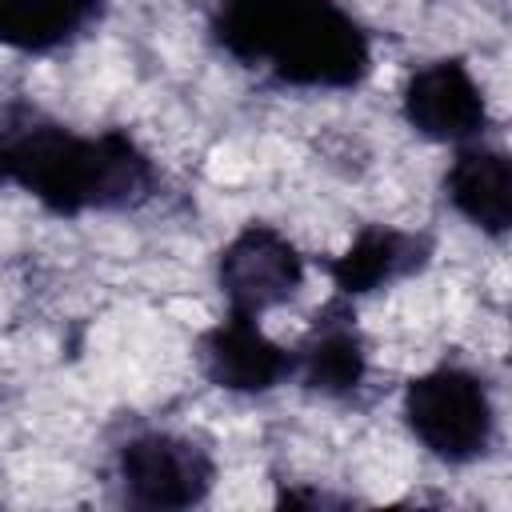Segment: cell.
Masks as SVG:
<instances>
[{
  "label": "cell",
  "mask_w": 512,
  "mask_h": 512,
  "mask_svg": "<svg viewBox=\"0 0 512 512\" xmlns=\"http://www.w3.org/2000/svg\"><path fill=\"white\" fill-rule=\"evenodd\" d=\"M0 160L12 184L60 216L128 208L152 188V164L124 132L80 136L60 124H24L0 140Z\"/></svg>",
  "instance_id": "7a4b0ae2"
},
{
  "label": "cell",
  "mask_w": 512,
  "mask_h": 512,
  "mask_svg": "<svg viewBox=\"0 0 512 512\" xmlns=\"http://www.w3.org/2000/svg\"><path fill=\"white\" fill-rule=\"evenodd\" d=\"M300 368L304 384L320 396H352L364 384L368 372V352L360 332L348 320H324L312 340L292 356V372Z\"/></svg>",
  "instance_id": "8fae6325"
},
{
  "label": "cell",
  "mask_w": 512,
  "mask_h": 512,
  "mask_svg": "<svg viewBox=\"0 0 512 512\" xmlns=\"http://www.w3.org/2000/svg\"><path fill=\"white\" fill-rule=\"evenodd\" d=\"M404 420L444 464L480 460L496 436V408L484 380L456 364H440L404 388Z\"/></svg>",
  "instance_id": "3957f363"
},
{
  "label": "cell",
  "mask_w": 512,
  "mask_h": 512,
  "mask_svg": "<svg viewBox=\"0 0 512 512\" xmlns=\"http://www.w3.org/2000/svg\"><path fill=\"white\" fill-rule=\"evenodd\" d=\"M216 280L228 312L260 316L296 296V288L304 284V256L280 228L248 224L224 244Z\"/></svg>",
  "instance_id": "5b68a950"
},
{
  "label": "cell",
  "mask_w": 512,
  "mask_h": 512,
  "mask_svg": "<svg viewBox=\"0 0 512 512\" xmlns=\"http://www.w3.org/2000/svg\"><path fill=\"white\" fill-rule=\"evenodd\" d=\"M120 484L144 508H192L216 484L212 456L176 432H140L120 448Z\"/></svg>",
  "instance_id": "277c9868"
},
{
  "label": "cell",
  "mask_w": 512,
  "mask_h": 512,
  "mask_svg": "<svg viewBox=\"0 0 512 512\" xmlns=\"http://www.w3.org/2000/svg\"><path fill=\"white\" fill-rule=\"evenodd\" d=\"M424 260H428V236L392 224H368L332 260V284L344 296H364L416 272Z\"/></svg>",
  "instance_id": "ba28073f"
},
{
  "label": "cell",
  "mask_w": 512,
  "mask_h": 512,
  "mask_svg": "<svg viewBox=\"0 0 512 512\" xmlns=\"http://www.w3.org/2000/svg\"><path fill=\"white\" fill-rule=\"evenodd\" d=\"M260 316L228 312L200 340V364L212 384L228 392H268L292 376V352H284L260 324Z\"/></svg>",
  "instance_id": "52a82bcc"
},
{
  "label": "cell",
  "mask_w": 512,
  "mask_h": 512,
  "mask_svg": "<svg viewBox=\"0 0 512 512\" xmlns=\"http://www.w3.org/2000/svg\"><path fill=\"white\" fill-rule=\"evenodd\" d=\"M452 208L488 236H504L512 224V168L500 148H460L444 176Z\"/></svg>",
  "instance_id": "9c48e42d"
},
{
  "label": "cell",
  "mask_w": 512,
  "mask_h": 512,
  "mask_svg": "<svg viewBox=\"0 0 512 512\" xmlns=\"http://www.w3.org/2000/svg\"><path fill=\"white\" fill-rule=\"evenodd\" d=\"M104 0H0V48L52 52L76 40Z\"/></svg>",
  "instance_id": "30bf717a"
},
{
  "label": "cell",
  "mask_w": 512,
  "mask_h": 512,
  "mask_svg": "<svg viewBox=\"0 0 512 512\" xmlns=\"http://www.w3.org/2000/svg\"><path fill=\"white\" fill-rule=\"evenodd\" d=\"M4 180H8V176H4V160H0V184H4Z\"/></svg>",
  "instance_id": "7c38bea8"
},
{
  "label": "cell",
  "mask_w": 512,
  "mask_h": 512,
  "mask_svg": "<svg viewBox=\"0 0 512 512\" xmlns=\"http://www.w3.org/2000/svg\"><path fill=\"white\" fill-rule=\"evenodd\" d=\"M216 40L296 88H352L372 68L368 32L336 0H220Z\"/></svg>",
  "instance_id": "6da1fadb"
},
{
  "label": "cell",
  "mask_w": 512,
  "mask_h": 512,
  "mask_svg": "<svg viewBox=\"0 0 512 512\" xmlns=\"http://www.w3.org/2000/svg\"><path fill=\"white\" fill-rule=\"evenodd\" d=\"M404 120L440 144H468L484 132L488 100L472 68L456 56L416 68L404 84Z\"/></svg>",
  "instance_id": "8992f818"
}]
</instances>
